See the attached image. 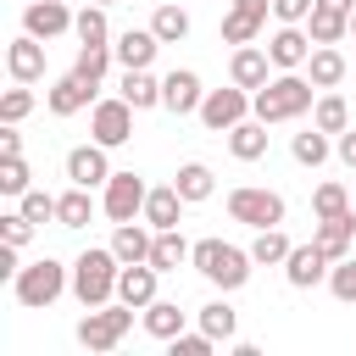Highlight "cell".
Returning <instances> with one entry per match:
<instances>
[{"label": "cell", "mask_w": 356, "mask_h": 356, "mask_svg": "<svg viewBox=\"0 0 356 356\" xmlns=\"http://www.w3.org/2000/svg\"><path fill=\"white\" fill-rule=\"evenodd\" d=\"M350 39H356V11H350Z\"/></svg>", "instance_id": "f5cc1de1"}, {"label": "cell", "mask_w": 356, "mask_h": 356, "mask_svg": "<svg viewBox=\"0 0 356 356\" xmlns=\"http://www.w3.org/2000/svg\"><path fill=\"white\" fill-rule=\"evenodd\" d=\"M317 6H328V11H345V17L356 11V0H317Z\"/></svg>", "instance_id": "816d5d0a"}, {"label": "cell", "mask_w": 356, "mask_h": 356, "mask_svg": "<svg viewBox=\"0 0 356 356\" xmlns=\"http://www.w3.org/2000/svg\"><path fill=\"white\" fill-rule=\"evenodd\" d=\"M22 261H17V245H0V278H17Z\"/></svg>", "instance_id": "c3c4849f"}, {"label": "cell", "mask_w": 356, "mask_h": 356, "mask_svg": "<svg viewBox=\"0 0 356 356\" xmlns=\"http://www.w3.org/2000/svg\"><path fill=\"white\" fill-rule=\"evenodd\" d=\"M312 6H317V0H273V17H278V22H306Z\"/></svg>", "instance_id": "bcb514c9"}, {"label": "cell", "mask_w": 356, "mask_h": 356, "mask_svg": "<svg viewBox=\"0 0 356 356\" xmlns=\"http://www.w3.org/2000/svg\"><path fill=\"white\" fill-rule=\"evenodd\" d=\"M339 161H345V167H356V128H345V134H339Z\"/></svg>", "instance_id": "f907efd6"}, {"label": "cell", "mask_w": 356, "mask_h": 356, "mask_svg": "<svg viewBox=\"0 0 356 356\" xmlns=\"http://www.w3.org/2000/svg\"><path fill=\"white\" fill-rule=\"evenodd\" d=\"M95 89H100V83H89L83 72H61V78L44 89V106H50L56 117H78L83 106H95Z\"/></svg>", "instance_id": "4fadbf2b"}, {"label": "cell", "mask_w": 356, "mask_h": 356, "mask_svg": "<svg viewBox=\"0 0 356 356\" xmlns=\"http://www.w3.org/2000/svg\"><path fill=\"white\" fill-rule=\"evenodd\" d=\"M72 33H78V44H111V22H106V6H83L78 11V22H72Z\"/></svg>", "instance_id": "836d02e7"}, {"label": "cell", "mask_w": 356, "mask_h": 356, "mask_svg": "<svg viewBox=\"0 0 356 356\" xmlns=\"http://www.w3.org/2000/svg\"><path fill=\"white\" fill-rule=\"evenodd\" d=\"M312 122H317L323 134H345V128H350V106H345V95L323 89V95H317V106H312Z\"/></svg>", "instance_id": "4dcf8cb0"}, {"label": "cell", "mask_w": 356, "mask_h": 356, "mask_svg": "<svg viewBox=\"0 0 356 356\" xmlns=\"http://www.w3.org/2000/svg\"><path fill=\"white\" fill-rule=\"evenodd\" d=\"M289 150H295V161H300V167H323V161H328V134L312 122L306 134H295V145H289Z\"/></svg>", "instance_id": "8d00e7d4"}, {"label": "cell", "mask_w": 356, "mask_h": 356, "mask_svg": "<svg viewBox=\"0 0 356 356\" xmlns=\"http://www.w3.org/2000/svg\"><path fill=\"white\" fill-rule=\"evenodd\" d=\"M189 261H195V273L206 278V284H217L222 295L228 289H245V278H250V250H239V245H222V239H195V250H189Z\"/></svg>", "instance_id": "3957f363"}, {"label": "cell", "mask_w": 356, "mask_h": 356, "mask_svg": "<svg viewBox=\"0 0 356 356\" xmlns=\"http://www.w3.org/2000/svg\"><path fill=\"white\" fill-rule=\"evenodd\" d=\"M289 250H295V245L284 239V228H256V239H250V261H256V267H284Z\"/></svg>", "instance_id": "1f68e13d"}, {"label": "cell", "mask_w": 356, "mask_h": 356, "mask_svg": "<svg viewBox=\"0 0 356 356\" xmlns=\"http://www.w3.org/2000/svg\"><path fill=\"white\" fill-rule=\"evenodd\" d=\"M150 245H156V228H139V217L134 222H117V234H111L117 261H150Z\"/></svg>", "instance_id": "cb8c5ba5"}, {"label": "cell", "mask_w": 356, "mask_h": 356, "mask_svg": "<svg viewBox=\"0 0 356 356\" xmlns=\"http://www.w3.org/2000/svg\"><path fill=\"white\" fill-rule=\"evenodd\" d=\"M350 206H356V200H350L345 184H317V189H312V211H317V217H339V211H350Z\"/></svg>", "instance_id": "74e56055"}, {"label": "cell", "mask_w": 356, "mask_h": 356, "mask_svg": "<svg viewBox=\"0 0 356 356\" xmlns=\"http://www.w3.org/2000/svg\"><path fill=\"white\" fill-rule=\"evenodd\" d=\"M111 50H117L122 67H150L156 50H161V39H156V28H122V33L111 39Z\"/></svg>", "instance_id": "ffe728a7"}, {"label": "cell", "mask_w": 356, "mask_h": 356, "mask_svg": "<svg viewBox=\"0 0 356 356\" xmlns=\"http://www.w3.org/2000/svg\"><path fill=\"white\" fill-rule=\"evenodd\" d=\"M89 217H95V200H89L83 184H72L67 195H56V228H83Z\"/></svg>", "instance_id": "f1b7e54d"}, {"label": "cell", "mask_w": 356, "mask_h": 356, "mask_svg": "<svg viewBox=\"0 0 356 356\" xmlns=\"http://www.w3.org/2000/svg\"><path fill=\"white\" fill-rule=\"evenodd\" d=\"M128 328H134V306H128V300H106V306H89V312H83L78 345L100 356V350H117Z\"/></svg>", "instance_id": "5b68a950"}, {"label": "cell", "mask_w": 356, "mask_h": 356, "mask_svg": "<svg viewBox=\"0 0 356 356\" xmlns=\"http://www.w3.org/2000/svg\"><path fill=\"white\" fill-rule=\"evenodd\" d=\"M312 106H317V83L300 78V72H278V78H267V83L250 95V111H256L261 122H295V117H306Z\"/></svg>", "instance_id": "6da1fadb"}, {"label": "cell", "mask_w": 356, "mask_h": 356, "mask_svg": "<svg viewBox=\"0 0 356 356\" xmlns=\"http://www.w3.org/2000/svg\"><path fill=\"white\" fill-rule=\"evenodd\" d=\"M328 267H334V256H328L317 239H312V245H295V250L284 256V278H289V289H312V284H323Z\"/></svg>", "instance_id": "8fae6325"}, {"label": "cell", "mask_w": 356, "mask_h": 356, "mask_svg": "<svg viewBox=\"0 0 356 356\" xmlns=\"http://www.w3.org/2000/svg\"><path fill=\"white\" fill-rule=\"evenodd\" d=\"M67 289H72V267H61L56 256H39V261H28V267L11 278V295H17V306H28V312L56 306Z\"/></svg>", "instance_id": "277c9868"}, {"label": "cell", "mask_w": 356, "mask_h": 356, "mask_svg": "<svg viewBox=\"0 0 356 356\" xmlns=\"http://www.w3.org/2000/svg\"><path fill=\"white\" fill-rule=\"evenodd\" d=\"M78 17L67 11V0H28L22 6V33H33V39H56V33H67Z\"/></svg>", "instance_id": "9a60e30c"}, {"label": "cell", "mask_w": 356, "mask_h": 356, "mask_svg": "<svg viewBox=\"0 0 356 356\" xmlns=\"http://www.w3.org/2000/svg\"><path fill=\"white\" fill-rule=\"evenodd\" d=\"M184 206H189V200L178 195V184H161V189L145 195V222H150V228H178Z\"/></svg>", "instance_id": "603a6c76"}, {"label": "cell", "mask_w": 356, "mask_h": 356, "mask_svg": "<svg viewBox=\"0 0 356 356\" xmlns=\"http://www.w3.org/2000/svg\"><path fill=\"white\" fill-rule=\"evenodd\" d=\"M228 217L245 222V228H278L284 222V195L261 189V184H239V189H228Z\"/></svg>", "instance_id": "8992f818"}, {"label": "cell", "mask_w": 356, "mask_h": 356, "mask_svg": "<svg viewBox=\"0 0 356 356\" xmlns=\"http://www.w3.org/2000/svg\"><path fill=\"white\" fill-rule=\"evenodd\" d=\"M0 189L6 195H28L33 189V172H28L22 156H0Z\"/></svg>", "instance_id": "ab89813d"}, {"label": "cell", "mask_w": 356, "mask_h": 356, "mask_svg": "<svg viewBox=\"0 0 356 356\" xmlns=\"http://www.w3.org/2000/svg\"><path fill=\"white\" fill-rule=\"evenodd\" d=\"M228 78L239 83V89H261L267 78H273V56L261 50V44H234V56H228Z\"/></svg>", "instance_id": "e0dca14e"}, {"label": "cell", "mask_w": 356, "mask_h": 356, "mask_svg": "<svg viewBox=\"0 0 356 356\" xmlns=\"http://www.w3.org/2000/svg\"><path fill=\"white\" fill-rule=\"evenodd\" d=\"M28 111H33V89H28V83H17V89L0 95V122H22Z\"/></svg>", "instance_id": "b9f144b4"}, {"label": "cell", "mask_w": 356, "mask_h": 356, "mask_svg": "<svg viewBox=\"0 0 356 356\" xmlns=\"http://www.w3.org/2000/svg\"><path fill=\"white\" fill-rule=\"evenodd\" d=\"M0 156H22V134H17V122H6V134H0Z\"/></svg>", "instance_id": "7dc6e473"}, {"label": "cell", "mask_w": 356, "mask_h": 356, "mask_svg": "<svg viewBox=\"0 0 356 356\" xmlns=\"http://www.w3.org/2000/svg\"><path fill=\"white\" fill-rule=\"evenodd\" d=\"M189 250H195V245H189L178 228H156V245H150V267H156V273H178V267L189 261Z\"/></svg>", "instance_id": "d4e9b609"}, {"label": "cell", "mask_w": 356, "mask_h": 356, "mask_svg": "<svg viewBox=\"0 0 356 356\" xmlns=\"http://www.w3.org/2000/svg\"><path fill=\"white\" fill-rule=\"evenodd\" d=\"M345 72H350V67H345V56H339L334 44H317V50H312V61H306V78H312L317 89H339V83H345Z\"/></svg>", "instance_id": "484cf974"}, {"label": "cell", "mask_w": 356, "mask_h": 356, "mask_svg": "<svg viewBox=\"0 0 356 356\" xmlns=\"http://www.w3.org/2000/svg\"><path fill=\"white\" fill-rule=\"evenodd\" d=\"M67 178H72V184H83V189H106V178H111L106 145H100V139H89V145L67 150Z\"/></svg>", "instance_id": "5bb4252c"}, {"label": "cell", "mask_w": 356, "mask_h": 356, "mask_svg": "<svg viewBox=\"0 0 356 356\" xmlns=\"http://www.w3.org/2000/svg\"><path fill=\"white\" fill-rule=\"evenodd\" d=\"M261 28H267L261 17H245V11H234V6H228V17H222V44H250Z\"/></svg>", "instance_id": "f35d334b"}, {"label": "cell", "mask_w": 356, "mask_h": 356, "mask_svg": "<svg viewBox=\"0 0 356 356\" xmlns=\"http://www.w3.org/2000/svg\"><path fill=\"white\" fill-rule=\"evenodd\" d=\"M17 200H22V217H33V222H56V195L28 189V195H17Z\"/></svg>", "instance_id": "ee69618b"}, {"label": "cell", "mask_w": 356, "mask_h": 356, "mask_svg": "<svg viewBox=\"0 0 356 356\" xmlns=\"http://www.w3.org/2000/svg\"><path fill=\"white\" fill-rule=\"evenodd\" d=\"M156 267L150 261H122V273H117V300H128L134 312H145L150 300H156Z\"/></svg>", "instance_id": "ac0fdd59"}, {"label": "cell", "mask_w": 356, "mask_h": 356, "mask_svg": "<svg viewBox=\"0 0 356 356\" xmlns=\"http://www.w3.org/2000/svg\"><path fill=\"white\" fill-rule=\"evenodd\" d=\"M211 134H228L234 122H245V117H256L250 111V89H239L234 78H228V89H206V100H200V111H195Z\"/></svg>", "instance_id": "52a82bcc"}, {"label": "cell", "mask_w": 356, "mask_h": 356, "mask_svg": "<svg viewBox=\"0 0 356 356\" xmlns=\"http://www.w3.org/2000/svg\"><path fill=\"white\" fill-rule=\"evenodd\" d=\"M328 289H334L339 306H356V261H350V256L328 267Z\"/></svg>", "instance_id": "60d3db41"}, {"label": "cell", "mask_w": 356, "mask_h": 356, "mask_svg": "<svg viewBox=\"0 0 356 356\" xmlns=\"http://www.w3.org/2000/svg\"><path fill=\"white\" fill-rule=\"evenodd\" d=\"M89 139H100L106 150L128 145V139H134V106H128L122 95H111V100H95V106H89Z\"/></svg>", "instance_id": "ba28073f"}, {"label": "cell", "mask_w": 356, "mask_h": 356, "mask_svg": "<svg viewBox=\"0 0 356 356\" xmlns=\"http://www.w3.org/2000/svg\"><path fill=\"white\" fill-rule=\"evenodd\" d=\"M167 345H172V356H211V345H217V339L200 328V334H172Z\"/></svg>", "instance_id": "f6af8a7d"}, {"label": "cell", "mask_w": 356, "mask_h": 356, "mask_svg": "<svg viewBox=\"0 0 356 356\" xmlns=\"http://www.w3.org/2000/svg\"><path fill=\"white\" fill-rule=\"evenodd\" d=\"M150 28H156L161 44H178V39H189V11L172 6V0H161V6L150 11Z\"/></svg>", "instance_id": "f546056e"}, {"label": "cell", "mask_w": 356, "mask_h": 356, "mask_svg": "<svg viewBox=\"0 0 356 356\" xmlns=\"http://www.w3.org/2000/svg\"><path fill=\"white\" fill-rule=\"evenodd\" d=\"M334 261H345L350 256V245H356V206L350 211H339V217H317V234H312Z\"/></svg>", "instance_id": "d6986e66"}, {"label": "cell", "mask_w": 356, "mask_h": 356, "mask_svg": "<svg viewBox=\"0 0 356 356\" xmlns=\"http://www.w3.org/2000/svg\"><path fill=\"white\" fill-rule=\"evenodd\" d=\"M6 72H11L17 83H39V78H44V39L17 33V39L6 44Z\"/></svg>", "instance_id": "2e32d148"}, {"label": "cell", "mask_w": 356, "mask_h": 356, "mask_svg": "<svg viewBox=\"0 0 356 356\" xmlns=\"http://www.w3.org/2000/svg\"><path fill=\"white\" fill-rule=\"evenodd\" d=\"M111 61H117V50H111V44H78V61H72V72H83L89 83H100V78L111 72Z\"/></svg>", "instance_id": "e575fe53"}, {"label": "cell", "mask_w": 356, "mask_h": 356, "mask_svg": "<svg viewBox=\"0 0 356 356\" xmlns=\"http://www.w3.org/2000/svg\"><path fill=\"white\" fill-rule=\"evenodd\" d=\"M117 273H122L117 250H111V245H89V250L72 261V295H78V306L89 312V306L117 300Z\"/></svg>", "instance_id": "7a4b0ae2"}, {"label": "cell", "mask_w": 356, "mask_h": 356, "mask_svg": "<svg viewBox=\"0 0 356 356\" xmlns=\"http://www.w3.org/2000/svg\"><path fill=\"white\" fill-rule=\"evenodd\" d=\"M228 150H234V161H261V156H267V122H261V117L234 122V128H228Z\"/></svg>", "instance_id": "7402d4cb"}, {"label": "cell", "mask_w": 356, "mask_h": 356, "mask_svg": "<svg viewBox=\"0 0 356 356\" xmlns=\"http://www.w3.org/2000/svg\"><path fill=\"white\" fill-rule=\"evenodd\" d=\"M33 228H39V222H33V217H22V206L0 217V239H6V245H17V250H22L28 239H33Z\"/></svg>", "instance_id": "7bdbcfd3"}, {"label": "cell", "mask_w": 356, "mask_h": 356, "mask_svg": "<svg viewBox=\"0 0 356 356\" xmlns=\"http://www.w3.org/2000/svg\"><path fill=\"white\" fill-rule=\"evenodd\" d=\"M145 178L139 172H111L106 178V189H100V211L111 217V222H134V217H145Z\"/></svg>", "instance_id": "9c48e42d"}, {"label": "cell", "mask_w": 356, "mask_h": 356, "mask_svg": "<svg viewBox=\"0 0 356 356\" xmlns=\"http://www.w3.org/2000/svg\"><path fill=\"white\" fill-rule=\"evenodd\" d=\"M145 334H150V339H172V334H184V312H178V300H150V306H145Z\"/></svg>", "instance_id": "d6a6232c"}, {"label": "cell", "mask_w": 356, "mask_h": 356, "mask_svg": "<svg viewBox=\"0 0 356 356\" xmlns=\"http://www.w3.org/2000/svg\"><path fill=\"white\" fill-rule=\"evenodd\" d=\"M350 200H356V189H350Z\"/></svg>", "instance_id": "11a10c76"}, {"label": "cell", "mask_w": 356, "mask_h": 356, "mask_svg": "<svg viewBox=\"0 0 356 356\" xmlns=\"http://www.w3.org/2000/svg\"><path fill=\"white\" fill-rule=\"evenodd\" d=\"M306 33H312V44H339V39L350 33V17H345V11H328V6H312Z\"/></svg>", "instance_id": "83f0119b"}, {"label": "cell", "mask_w": 356, "mask_h": 356, "mask_svg": "<svg viewBox=\"0 0 356 356\" xmlns=\"http://www.w3.org/2000/svg\"><path fill=\"white\" fill-rule=\"evenodd\" d=\"M312 33H306V22H278V33L267 39V56H273V67L278 72H300L306 61H312Z\"/></svg>", "instance_id": "30bf717a"}, {"label": "cell", "mask_w": 356, "mask_h": 356, "mask_svg": "<svg viewBox=\"0 0 356 356\" xmlns=\"http://www.w3.org/2000/svg\"><path fill=\"white\" fill-rule=\"evenodd\" d=\"M234 11H245V17H261V22H267V11H273V0H234Z\"/></svg>", "instance_id": "681fc988"}, {"label": "cell", "mask_w": 356, "mask_h": 356, "mask_svg": "<svg viewBox=\"0 0 356 356\" xmlns=\"http://www.w3.org/2000/svg\"><path fill=\"white\" fill-rule=\"evenodd\" d=\"M200 100H206V89H200V72H189V67H172V72L161 78V106H167L172 117H195V111H200Z\"/></svg>", "instance_id": "7c38bea8"}, {"label": "cell", "mask_w": 356, "mask_h": 356, "mask_svg": "<svg viewBox=\"0 0 356 356\" xmlns=\"http://www.w3.org/2000/svg\"><path fill=\"white\" fill-rule=\"evenodd\" d=\"M200 328H206L211 339H234V328H239V312H234L228 300H206V306H200Z\"/></svg>", "instance_id": "d590c367"}, {"label": "cell", "mask_w": 356, "mask_h": 356, "mask_svg": "<svg viewBox=\"0 0 356 356\" xmlns=\"http://www.w3.org/2000/svg\"><path fill=\"white\" fill-rule=\"evenodd\" d=\"M172 184H178V195H184L189 206H200V200H211V195H217V178H211V167H206V161H184Z\"/></svg>", "instance_id": "4316f807"}, {"label": "cell", "mask_w": 356, "mask_h": 356, "mask_svg": "<svg viewBox=\"0 0 356 356\" xmlns=\"http://www.w3.org/2000/svg\"><path fill=\"white\" fill-rule=\"evenodd\" d=\"M95 6H117V0H95Z\"/></svg>", "instance_id": "db71d44e"}, {"label": "cell", "mask_w": 356, "mask_h": 356, "mask_svg": "<svg viewBox=\"0 0 356 356\" xmlns=\"http://www.w3.org/2000/svg\"><path fill=\"white\" fill-rule=\"evenodd\" d=\"M134 111H150V106H161V78L150 72V67H122V89H117Z\"/></svg>", "instance_id": "44dd1931"}]
</instances>
